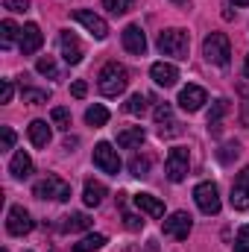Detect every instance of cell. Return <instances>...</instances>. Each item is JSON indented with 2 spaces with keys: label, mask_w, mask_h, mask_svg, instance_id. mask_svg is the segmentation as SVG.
<instances>
[{
  "label": "cell",
  "mask_w": 249,
  "mask_h": 252,
  "mask_svg": "<svg viewBox=\"0 0 249 252\" xmlns=\"http://www.w3.org/2000/svg\"><path fill=\"white\" fill-rule=\"evenodd\" d=\"M126 85H129V73H126L124 64L118 62H109L103 64V70H100V76H97V88H100V94H106V97H118V94H124Z\"/></svg>",
  "instance_id": "6da1fadb"
},
{
  "label": "cell",
  "mask_w": 249,
  "mask_h": 252,
  "mask_svg": "<svg viewBox=\"0 0 249 252\" xmlns=\"http://www.w3.org/2000/svg\"><path fill=\"white\" fill-rule=\"evenodd\" d=\"M156 44H158L161 56L187 59V53H190V35H187L185 30H179V27H173V30H161Z\"/></svg>",
  "instance_id": "7a4b0ae2"
},
{
  "label": "cell",
  "mask_w": 249,
  "mask_h": 252,
  "mask_svg": "<svg viewBox=\"0 0 249 252\" xmlns=\"http://www.w3.org/2000/svg\"><path fill=\"white\" fill-rule=\"evenodd\" d=\"M202 56L214 64H229V59H232L229 35H226V32H211V35H205V41H202Z\"/></svg>",
  "instance_id": "3957f363"
},
{
  "label": "cell",
  "mask_w": 249,
  "mask_h": 252,
  "mask_svg": "<svg viewBox=\"0 0 249 252\" xmlns=\"http://www.w3.org/2000/svg\"><path fill=\"white\" fill-rule=\"evenodd\" d=\"M32 193H35L38 199H56V202H64V199H70V185H67L64 179H59V176H47V179L35 182Z\"/></svg>",
  "instance_id": "277c9868"
},
{
  "label": "cell",
  "mask_w": 249,
  "mask_h": 252,
  "mask_svg": "<svg viewBox=\"0 0 249 252\" xmlns=\"http://www.w3.org/2000/svg\"><path fill=\"white\" fill-rule=\"evenodd\" d=\"M187 164H190V156H187L185 147H173L167 153V161H164V173L170 182H182L187 176Z\"/></svg>",
  "instance_id": "5b68a950"
},
{
  "label": "cell",
  "mask_w": 249,
  "mask_h": 252,
  "mask_svg": "<svg viewBox=\"0 0 249 252\" xmlns=\"http://www.w3.org/2000/svg\"><path fill=\"white\" fill-rule=\"evenodd\" d=\"M94 164H97L103 173H112V176L121 173V156H118V150H115L109 141H100V144L94 147Z\"/></svg>",
  "instance_id": "8992f818"
},
{
  "label": "cell",
  "mask_w": 249,
  "mask_h": 252,
  "mask_svg": "<svg viewBox=\"0 0 249 252\" xmlns=\"http://www.w3.org/2000/svg\"><path fill=\"white\" fill-rule=\"evenodd\" d=\"M32 217H30V211L24 208V205H12L9 208V217H6V232L12 235V238H24V235H30L32 232Z\"/></svg>",
  "instance_id": "52a82bcc"
},
{
  "label": "cell",
  "mask_w": 249,
  "mask_h": 252,
  "mask_svg": "<svg viewBox=\"0 0 249 252\" xmlns=\"http://www.w3.org/2000/svg\"><path fill=\"white\" fill-rule=\"evenodd\" d=\"M193 199H196L202 214H217L220 211V190H217L214 182H199L193 188Z\"/></svg>",
  "instance_id": "ba28073f"
},
{
  "label": "cell",
  "mask_w": 249,
  "mask_h": 252,
  "mask_svg": "<svg viewBox=\"0 0 249 252\" xmlns=\"http://www.w3.org/2000/svg\"><path fill=\"white\" fill-rule=\"evenodd\" d=\"M193 223H190V214L187 211H173L167 220H164V235L173 238V241H187Z\"/></svg>",
  "instance_id": "9c48e42d"
},
{
  "label": "cell",
  "mask_w": 249,
  "mask_h": 252,
  "mask_svg": "<svg viewBox=\"0 0 249 252\" xmlns=\"http://www.w3.org/2000/svg\"><path fill=\"white\" fill-rule=\"evenodd\" d=\"M73 21H76V24H82V27H85L97 41H103V38L109 35V24H106L100 15L88 12V9H76V12H73Z\"/></svg>",
  "instance_id": "30bf717a"
},
{
  "label": "cell",
  "mask_w": 249,
  "mask_h": 252,
  "mask_svg": "<svg viewBox=\"0 0 249 252\" xmlns=\"http://www.w3.org/2000/svg\"><path fill=\"white\" fill-rule=\"evenodd\" d=\"M232 208H238V211L249 208V167H244L232 182Z\"/></svg>",
  "instance_id": "8fae6325"
},
{
  "label": "cell",
  "mask_w": 249,
  "mask_h": 252,
  "mask_svg": "<svg viewBox=\"0 0 249 252\" xmlns=\"http://www.w3.org/2000/svg\"><path fill=\"white\" fill-rule=\"evenodd\" d=\"M205 103H208V94H205V88H199V85H185V88L179 91V106H182L185 112H199Z\"/></svg>",
  "instance_id": "7c38bea8"
},
{
  "label": "cell",
  "mask_w": 249,
  "mask_h": 252,
  "mask_svg": "<svg viewBox=\"0 0 249 252\" xmlns=\"http://www.w3.org/2000/svg\"><path fill=\"white\" fill-rule=\"evenodd\" d=\"M121 38H124V47L129 53H135V56H144L147 53V35H144V30L138 24H129Z\"/></svg>",
  "instance_id": "4fadbf2b"
},
{
  "label": "cell",
  "mask_w": 249,
  "mask_h": 252,
  "mask_svg": "<svg viewBox=\"0 0 249 252\" xmlns=\"http://www.w3.org/2000/svg\"><path fill=\"white\" fill-rule=\"evenodd\" d=\"M59 44H62V59L67 64H79V62H82L85 50H82V44H79V38H76L73 32H67V30H64L62 35H59Z\"/></svg>",
  "instance_id": "5bb4252c"
},
{
  "label": "cell",
  "mask_w": 249,
  "mask_h": 252,
  "mask_svg": "<svg viewBox=\"0 0 249 252\" xmlns=\"http://www.w3.org/2000/svg\"><path fill=\"white\" fill-rule=\"evenodd\" d=\"M150 76H153L156 85H161V88H173L176 79H179V70H176V64H170V62H156L153 67H150Z\"/></svg>",
  "instance_id": "9a60e30c"
},
{
  "label": "cell",
  "mask_w": 249,
  "mask_h": 252,
  "mask_svg": "<svg viewBox=\"0 0 249 252\" xmlns=\"http://www.w3.org/2000/svg\"><path fill=\"white\" fill-rule=\"evenodd\" d=\"M41 44H44V35H41L38 24H27L24 32H21V53L24 56H32L35 50H41Z\"/></svg>",
  "instance_id": "2e32d148"
},
{
  "label": "cell",
  "mask_w": 249,
  "mask_h": 252,
  "mask_svg": "<svg viewBox=\"0 0 249 252\" xmlns=\"http://www.w3.org/2000/svg\"><path fill=\"white\" fill-rule=\"evenodd\" d=\"M153 121L158 126L161 135H173L176 132V121H173V106L170 103H158L156 112H153Z\"/></svg>",
  "instance_id": "e0dca14e"
},
{
  "label": "cell",
  "mask_w": 249,
  "mask_h": 252,
  "mask_svg": "<svg viewBox=\"0 0 249 252\" xmlns=\"http://www.w3.org/2000/svg\"><path fill=\"white\" fill-rule=\"evenodd\" d=\"M132 199H135V205H138L144 214H150V217H164V202H161L158 196H153V193H135Z\"/></svg>",
  "instance_id": "ac0fdd59"
},
{
  "label": "cell",
  "mask_w": 249,
  "mask_h": 252,
  "mask_svg": "<svg viewBox=\"0 0 249 252\" xmlns=\"http://www.w3.org/2000/svg\"><path fill=\"white\" fill-rule=\"evenodd\" d=\"M9 173L15 176V179H27L30 173H32V158L21 150V153H15L12 156V161H9Z\"/></svg>",
  "instance_id": "d6986e66"
},
{
  "label": "cell",
  "mask_w": 249,
  "mask_h": 252,
  "mask_svg": "<svg viewBox=\"0 0 249 252\" xmlns=\"http://www.w3.org/2000/svg\"><path fill=\"white\" fill-rule=\"evenodd\" d=\"M144 138H147V132H144L141 126H129V129H121V132H118V147H124V150L141 147Z\"/></svg>",
  "instance_id": "ffe728a7"
},
{
  "label": "cell",
  "mask_w": 249,
  "mask_h": 252,
  "mask_svg": "<svg viewBox=\"0 0 249 252\" xmlns=\"http://www.w3.org/2000/svg\"><path fill=\"white\" fill-rule=\"evenodd\" d=\"M27 135H30L32 147H47L50 144V126H47V121H32L30 129H27Z\"/></svg>",
  "instance_id": "44dd1931"
},
{
  "label": "cell",
  "mask_w": 249,
  "mask_h": 252,
  "mask_svg": "<svg viewBox=\"0 0 249 252\" xmlns=\"http://www.w3.org/2000/svg\"><path fill=\"white\" fill-rule=\"evenodd\" d=\"M103 196H106V185L103 182H94V179H88L85 182V190H82V199H85V205H100L103 202Z\"/></svg>",
  "instance_id": "7402d4cb"
},
{
  "label": "cell",
  "mask_w": 249,
  "mask_h": 252,
  "mask_svg": "<svg viewBox=\"0 0 249 252\" xmlns=\"http://www.w3.org/2000/svg\"><path fill=\"white\" fill-rule=\"evenodd\" d=\"M109 241H106V235H85L79 244H73V252H97V250H103Z\"/></svg>",
  "instance_id": "603a6c76"
},
{
  "label": "cell",
  "mask_w": 249,
  "mask_h": 252,
  "mask_svg": "<svg viewBox=\"0 0 249 252\" xmlns=\"http://www.w3.org/2000/svg\"><path fill=\"white\" fill-rule=\"evenodd\" d=\"M85 229H91V217L88 214H70L62 223V232H85Z\"/></svg>",
  "instance_id": "cb8c5ba5"
},
{
  "label": "cell",
  "mask_w": 249,
  "mask_h": 252,
  "mask_svg": "<svg viewBox=\"0 0 249 252\" xmlns=\"http://www.w3.org/2000/svg\"><path fill=\"white\" fill-rule=\"evenodd\" d=\"M21 32H24V30H18V27H15L12 21H3V24H0V44H3L6 50H9V47L15 44V38H18Z\"/></svg>",
  "instance_id": "d4e9b609"
},
{
  "label": "cell",
  "mask_w": 249,
  "mask_h": 252,
  "mask_svg": "<svg viewBox=\"0 0 249 252\" xmlns=\"http://www.w3.org/2000/svg\"><path fill=\"white\" fill-rule=\"evenodd\" d=\"M129 170H132L135 179H147L150 176V158L147 156H132L129 158Z\"/></svg>",
  "instance_id": "484cf974"
},
{
  "label": "cell",
  "mask_w": 249,
  "mask_h": 252,
  "mask_svg": "<svg viewBox=\"0 0 249 252\" xmlns=\"http://www.w3.org/2000/svg\"><path fill=\"white\" fill-rule=\"evenodd\" d=\"M85 124L88 126H106L109 124V109L106 106H91L85 112Z\"/></svg>",
  "instance_id": "4316f807"
},
{
  "label": "cell",
  "mask_w": 249,
  "mask_h": 252,
  "mask_svg": "<svg viewBox=\"0 0 249 252\" xmlns=\"http://www.w3.org/2000/svg\"><path fill=\"white\" fill-rule=\"evenodd\" d=\"M103 9L109 15H126L135 9V0H103Z\"/></svg>",
  "instance_id": "83f0119b"
},
{
  "label": "cell",
  "mask_w": 249,
  "mask_h": 252,
  "mask_svg": "<svg viewBox=\"0 0 249 252\" xmlns=\"http://www.w3.org/2000/svg\"><path fill=\"white\" fill-rule=\"evenodd\" d=\"M147 103H150V97L138 91V94H132V97L126 100V112H129V115H144V112H147Z\"/></svg>",
  "instance_id": "f1b7e54d"
},
{
  "label": "cell",
  "mask_w": 249,
  "mask_h": 252,
  "mask_svg": "<svg viewBox=\"0 0 249 252\" xmlns=\"http://www.w3.org/2000/svg\"><path fill=\"white\" fill-rule=\"evenodd\" d=\"M35 70L41 73V76H50V79H59V67L53 62V56H41L38 62H35Z\"/></svg>",
  "instance_id": "f546056e"
},
{
  "label": "cell",
  "mask_w": 249,
  "mask_h": 252,
  "mask_svg": "<svg viewBox=\"0 0 249 252\" xmlns=\"http://www.w3.org/2000/svg\"><path fill=\"white\" fill-rule=\"evenodd\" d=\"M24 100L27 103H47L50 100V91L47 88H24Z\"/></svg>",
  "instance_id": "4dcf8cb0"
},
{
  "label": "cell",
  "mask_w": 249,
  "mask_h": 252,
  "mask_svg": "<svg viewBox=\"0 0 249 252\" xmlns=\"http://www.w3.org/2000/svg\"><path fill=\"white\" fill-rule=\"evenodd\" d=\"M229 112V100H217L214 106H211V115H208V126H217L220 124V118Z\"/></svg>",
  "instance_id": "1f68e13d"
},
{
  "label": "cell",
  "mask_w": 249,
  "mask_h": 252,
  "mask_svg": "<svg viewBox=\"0 0 249 252\" xmlns=\"http://www.w3.org/2000/svg\"><path fill=\"white\" fill-rule=\"evenodd\" d=\"M50 121H53V126H59V129H67V126H70V112L62 109V106H56V109L50 112Z\"/></svg>",
  "instance_id": "d6a6232c"
},
{
  "label": "cell",
  "mask_w": 249,
  "mask_h": 252,
  "mask_svg": "<svg viewBox=\"0 0 249 252\" xmlns=\"http://www.w3.org/2000/svg\"><path fill=\"white\" fill-rule=\"evenodd\" d=\"M235 252H249V226L238 229V238H235Z\"/></svg>",
  "instance_id": "836d02e7"
},
{
  "label": "cell",
  "mask_w": 249,
  "mask_h": 252,
  "mask_svg": "<svg viewBox=\"0 0 249 252\" xmlns=\"http://www.w3.org/2000/svg\"><path fill=\"white\" fill-rule=\"evenodd\" d=\"M124 226L129 229V232H138V229H144V220H141L138 214H129V211H126L124 214Z\"/></svg>",
  "instance_id": "e575fe53"
},
{
  "label": "cell",
  "mask_w": 249,
  "mask_h": 252,
  "mask_svg": "<svg viewBox=\"0 0 249 252\" xmlns=\"http://www.w3.org/2000/svg\"><path fill=\"white\" fill-rule=\"evenodd\" d=\"M0 147H3V150H12V147H15V132H12L9 126L0 129Z\"/></svg>",
  "instance_id": "d590c367"
},
{
  "label": "cell",
  "mask_w": 249,
  "mask_h": 252,
  "mask_svg": "<svg viewBox=\"0 0 249 252\" xmlns=\"http://www.w3.org/2000/svg\"><path fill=\"white\" fill-rule=\"evenodd\" d=\"M232 156H235V158L241 156V147H238V144H226V147H223V153H220V161H229Z\"/></svg>",
  "instance_id": "8d00e7d4"
},
{
  "label": "cell",
  "mask_w": 249,
  "mask_h": 252,
  "mask_svg": "<svg viewBox=\"0 0 249 252\" xmlns=\"http://www.w3.org/2000/svg\"><path fill=\"white\" fill-rule=\"evenodd\" d=\"M3 6H6L9 12H27V9H30L27 0H3Z\"/></svg>",
  "instance_id": "74e56055"
},
{
  "label": "cell",
  "mask_w": 249,
  "mask_h": 252,
  "mask_svg": "<svg viewBox=\"0 0 249 252\" xmlns=\"http://www.w3.org/2000/svg\"><path fill=\"white\" fill-rule=\"evenodd\" d=\"M70 94H73V97H76V100H82V97H85V94H88V85H85V82H82V79H76V82H73V85H70Z\"/></svg>",
  "instance_id": "f35d334b"
},
{
  "label": "cell",
  "mask_w": 249,
  "mask_h": 252,
  "mask_svg": "<svg viewBox=\"0 0 249 252\" xmlns=\"http://www.w3.org/2000/svg\"><path fill=\"white\" fill-rule=\"evenodd\" d=\"M12 94H15L12 82H9V79H3V88H0V103H12Z\"/></svg>",
  "instance_id": "ab89813d"
},
{
  "label": "cell",
  "mask_w": 249,
  "mask_h": 252,
  "mask_svg": "<svg viewBox=\"0 0 249 252\" xmlns=\"http://www.w3.org/2000/svg\"><path fill=\"white\" fill-rule=\"evenodd\" d=\"M244 73H247V79H249V53H247V62H244Z\"/></svg>",
  "instance_id": "60d3db41"
},
{
  "label": "cell",
  "mask_w": 249,
  "mask_h": 252,
  "mask_svg": "<svg viewBox=\"0 0 249 252\" xmlns=\"http://www.w3.org/2000/svg\"><path fill=\"white\" fill-rule=\"evenodd\" d=\"M235 6H249V0H232Z\"/></svg>",
  "instance_id": "b9f144b4"
},
{
  "label": "cell",
  "mask_w": 249,
  "mask_h": 252,
  "mask_svg": "<svg viewBox=\"0 0 249 252\" xmlns=\"http://www.w3.org/2000/svg\"><path fill=\"white\" fill-rule=\"evenodd\" d=\"M173 3H176V6H187V0H173Z\"/></svg>",
  "instance_id": "7bdbcfd3"
},
{
  "label": "cell",
  "mask_w": 249,
  "mask_h": 252,
  "mask_svg": "<svg viewBox=\"0 0 249 252\" xmlns=\"http://www.w3.org/2000/svg\"><path fill=\"white\" fill-rule=\"evenodd\" d=\"M126 252H138V250H126Z\"/></svg>",
  "instance_id": "ee69618b"
},
{
  "label": "cell",
  "mask_w": 249,
  "mask_h": 252,
  "mask_svg": "<svg viewBox=\"0 0 249 252\" xmlns=\"http://www.w3.org/2000/svg\"><path fill=\"white\" fill-rule=\"evenodd\" d=\"M3 252H6V250H3Z\"/></svg>",
  "instance_id": "f6af8a7d"
}]
</instances>
